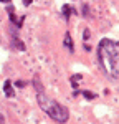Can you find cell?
<instances>
[{
    "instance_id": "5",
    "label": "cell",
    "mask_w": 119,
    "mask_h": 124,
    "mask_svg": "<svg viewBox=\"0 0 119 124\" xmlns=\"http://www.w3.org/2000/svg\"><path fill=\"white\" fill-rule=\"evenodd\" d=\"M63 46L66 48L68 51H74V45H73V38H71V35L69 33H65V38H63Z\"/></svg>"
},
{
    "instance_id": "8",
    "label": "cell",
    "mask_w": 119,
    "mask_h": 124,
    "mask_svg": "<svg viewBox=\"0 0 119 124\" xmlns=\"http://www.w3.org/2000/svg\"><path fill=\"white\" fill-rule=\"evenodd\" d=\"M61 13H63L65 20L68 22V20H69V17H71V13H74V8H71L69 5H65V7H63V10H61Z\"/></svg>"
},
{
    "instance_id": "11",
    "label": "cell",
    "mask_w": 119,
    "mask_h": 124,
    "mask_svg": "<svg viewBox=\"0 0 119 124\" xmlns=\"http://www.w3.org/2000/svg\"><path fill=\"white\" fill-rule=\"evenodd\" d=\"M89 35H91V33H89V30H84V40H88Z\"/></svg>"
},
{
    "instance_id": "4",
    "label": "cell",
    "mask_w": 119,
    "mask_h": 124,
    "mask_svg": "<svg viewBox=\"0 0 119 124\" xmlns=\"http://www.w3.org/2000/svg\"><path fill=\"white\" fill-rule=\"evenodd\" d=\"M12 48L13 50H20V51H23L25 50V43L18 38V35H17V31H12Z\"/></svg>"
},
{
    "instance_id": "6",
    "label": "cell",
    "mask_w": 119,
    "mask_h": 124,
    "mask_svg": "<svg viewBox=\"0 0 119 124\" xmlns=\"http://www.w3.org/2000/svg\"><path fill=\"white\" fill-rule=\"evenodd\" d=\"M3 93H5V96H7V98H13V96H15V91H13L12 83H10L8 79L3 83Z\"/></svg>"
},
{
    "instance_id": "3",
    "label": "cell",
    "mask_w": 119,
    "mask_h": 124,
    "mask_svg": "<svg viewBox=\"0 0 119 124\" xmlns=\"http://www.w3.org/2000/svg\"><path fill=\"white\" fill-rule=\"evenodd\" d=\"M7 12H8V17H10V22L17 27V28H20L22 25H23V20H25V17H20V18H17V15H15V8L10 5L8 8H7Z\"/></svg>"
},
{
    "instance_id": "10",
    "label": "cell",
    "mask_w": 119,
    "mask_h": 124,
    "mask_svg": "<svg viewBox=\"0 0 119 124\" xmlns=\"http://www.w3.org/2000/svg\"><path fill=\"white\" fill-rule=\"evenodd\" d=\"M15 86H17V88H25V86H27V83L20 79V81H17V83H15Z\"/></svg>"
},
{
    "instance_id": "9",
    "label": "cell",
    "mask_w": 119,
    "mask_h": 124,
    "mask_svg": "<svg viewBox=\"0 0 119 124\" xmlns=\"http://www.w3.org/2000/svg\"><path fill=\"white\" fill-rule=\"evenodd\" d=\"M83 94H84V98H88V99H94L96 98L94 93H89V91H83Z\"/></svg>"
},
{
    "instance_id": "1",
    "label": "cell",
    "mask_w": 119,
    "mask_h": 124,
    "mask_svg": "<svg viewBox=\"0 0 119 124\" xmlns=\"http://www.w3.org/2000/svg\"><path fill=\"white\" fill-rule=\"evenodd\" d=\"M116 43L111 40H103L99 43V65L106 71L109 78H119L116 70V53H114Z\"/></svg>"
},
{
    "instance_id": "7",
    "label": "cell",
    "mask_w": 119,
    "mask_h": 124,
    "mask_svg": "<svg viewBox=\"0 0 119 124\" xmlns=\"http://www.w3.org/2000/svg\"><path fill=\"white\" fill-rule=\"evenodd\" d=\"M33 86H35L37 93H45V86H43V83L40 81V78H38V76L33 78Z\"/></svg>"
},
{
    "instance_id": "14",
    "label": "cell",
    "mask_w": 119,
    "mask_h": 124,
    "mask_svg": "<svg viewBox=\"0 0 119 124\" xmlns=\"http://www.w3.org/2000/svg\"><path fill=\"white\" fill-rule=\"evenodd\" d=\"M0 2H2V3H10L12 0H0Z\"/></svg>"
},
{
    "instance_id": "13",
    "label": "cell",
    "mask_w": 119,
    "mask_h": 124,
    "mask_svg": "<svg viewBox=\"0 0 119 124\" xmlns=\"http://www.w3.org/2000/svg\"><path fill=\"white\" fill-rule=\"evenodd\" d=\"M0 124H5V119H3V116L0 114Z\"/></svg>"
},
{
    "instance_id": "2",
    "label": "cell",
    "mask_w": 119,
    "mask_h": 124,
    "mask_svg": "<svg viewBox=\"0 0 119 124\" xmlns=\"http://www.w3.org/2000/svg\"><path fill=\"white\" fill-rule=\"evenodd\" d=\"M37 98H38L40 108H41V109H43V111H45L51 119H55L56 123H66V121H68L69 111H68V108H66V106L58 104L56 101L50 99L45 93H37Z\"/></svg>"
},
{
    "instance_id": "12",
    "label": "cell",
    "mask_w": 119,
    "mask_h": 124,
    "mask_svg": "<svg viewBox=\"0 0 119 124\" xmlns=\"http://www.w3.org/2000/svg\"><path fill=\"white\" fill-rule=\"evenodd\" d=\"M22 2H23V5H27V7H28V5L31 3V2H33V0H22Z\"/></svg>"
}]
</instances>
